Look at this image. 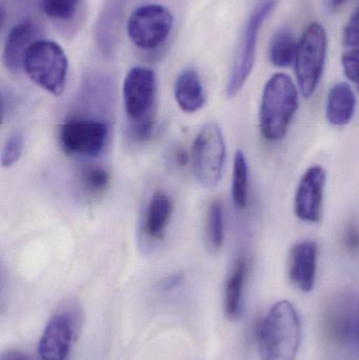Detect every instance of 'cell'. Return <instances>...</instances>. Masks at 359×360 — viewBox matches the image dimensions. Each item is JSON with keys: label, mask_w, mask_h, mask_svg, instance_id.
<instances>
[{"label": "cell", "mask_w": 359, "mask_h": 360, "mask_svg": "<svg viewBox=\"0 0 359 360\" xmlns=\"http://www.w3.org/2000/svg\"><path fill=\"white\" fill-rule=\"evenodd\" d=\"M261 360H296L301 342V321L288 300L272 304L257 325Z\"/></svg>", "instance_id": "1"}, {"label": "cell", "mask_w": 359, "mask_h": 360, "mask_svg": "<svg viewBox=\"0 0 359 360\" xmlns=\"http://www.w3.org/2000/svg\"><path fill=\"white\" fill-rule=\"evenodd\" d=\"M299 108V94L293 80L285 73L270 77L261 96L259 130L266 141L276 143L288 134Z\"/></svg>", "instance_id": "2"}, {"label": "cell", "mask_w": 359, "mask_h": 360, "mask_svg": "<svg viewBox=\"0 0 359 360\" xmlns=\"http://www.w3.org/2000/svg\"><path fill=\"white\" fill-rule=\"evenodd\" d=\"M67 69L65 51L52 40H36L23 63V70L30 79L55 96H60L65 91Z\"/></svg>", "instance_id": "3"}, {"label": "cell", "mask_w": 359, "mask_h": 360, "mask_svg": "<svg viewBox=\"0 0 359 360\" xmlns=\"http://www.w3.org/2000/svg\"><path fill=\"white\" fill-rule=\"evenodd\" d=\"M278 0H261L256 4L240 36V44L236 50L235 58L228 79L227 96L233 98L242 91L250 77L254 68L256 57L257 40L263 23L275 8Z\"/></svg>", "instance_id": "4"}, {"label": "cell", "mask_w": 359, "mask_h": 360, "mask_svg": "<svg viewBox=\"0 0 359 360\" xmlns=\"http://www.w3.org/2000/svg\"><path fill=\"white\" fill-rule=\"evenodd\" d=\"M194 174L200 186L213 188L223 179L227 146L221 127L210 122L200 129L192 148Z\"/></svg>", "instance_id": "5"}, {"label": "cell", "mask_w": 359, "mask_h": 360, "mask_svg": "<svg viewBox=\"0 0 359 360\" xmlns=\"http://www.w3.org/2000/svg\"><path fill=\"white\" fill-rule=\"evenodd\" d=\"M328 39L320 23L314 22L306 30L299 44L295 74L301 94L306 98L313 96L324 74Z\"/></svg>", "instance_id": "6"}, {"label": "cell", "mask_w": 359, "mask_h": 360, "mask_svg": "<svg viewBox=\"0 0 359 360\" xmlns=\"http://www.w3.org/2000/svg\"><path fill=\"white\" fill-rule=\"evenodd\" d=\"M57 139L61 150L69 155L97 158L107 146L109 126L96 118L74 116L59 126Z\"/></svg>", "instance_id": "7"}, {"label": "cell", "mask_w": 359, "mask_h": 360, "mask_svg": "<svg viewBox=\"0 0 359 360\" xmlns=\"http://www.w3.org/2000/svg\"><path fill=\"white\" fill-rule=\"evenodd\" d=\"M174 25L170 10L162 4L138 6L128 20L131 41L141 50H155L166 42Z\"/></svg>", "instance_id": "8"}, {"label": "cell", "mask_w": 359, "mask_h": 360, "mask_svg": "<svg viewBox=\"0 0 359 360\" xmlns=\"http://www.w3.org/2000/svg\"><path fill=\"white\" fill-rule=\"evenodd\" d=\"M157 96V79L153 70L132 68L124 78L122 86L124 112L129 124L154 120Z\"/></svg>", "instance_id": "9"}, {"label": "cell", "mask_w": 359, "mask_h": 360, "mask_svg": "<svg viewBox=\"0 0 359 360\" xmlns=\"http://www.w3.org/2000/svg\"><path fill=\"white\" fill-rule=\"evenodd\" d=\"M326 184L327 172L320 165L308 168L299 179L295 192L294 212L301 221L318 224L322 220Z\"/></svg>", "instance_id": "10"}, {"label": "cell", "mask_w": 359, "mask_h": 360, "mask_svg": "<svg viewBox=\"0 0 359 360\" xmlns=\"http://www.w3.org/2000/svg\"><path fill=\"white\" fill-rule=\"evenodd\" d=\"M76 333V321L71 308L55 313L46 323L39 344L40 360H65Z\"/></svg>", "instance_id": "11"}, {"label": "cell", "mask_w": 359, "mask_h": 360, "mask_svg": "<svg viewBox=\"0 0 359 360\" xmlns=\"http://www.w3.org/2000/svg\"><path fill=\"white\" fill-rule=\"evenodd\" d=\"M173 199L162 188L154 191L143 210L141 235L147 245H156L166 238L172 219Z\"/></svg>", "instance_id": "12"}, {"label": "cell", "mask_w": 359, "mask_h": 360, "mask_svg": "<svg viewBox=\"0 0 359 360\" xmlns=\"http://www.w3.org/2000/svg\"><path fill=\"white\" fill-rule=\"evenodd\" d=\"M356 316L351 300L339 297L333 300L322 317V332L327 342L333 346H345L355 338Z\"/></svg>", "instance_id": "13"}, {"label": "cell", "mask_w": 359, "mask_h": 360, "mask_svg": "<svg viewBox=\"0 0 359 360\" xmlns=\"http://www.w3.org/2000/svg\"><path fill=\"white\" fill-rule=\"evenodd\" d=\"M318 248L314 241L303 240L291 248L288 258L290 283L303 293L315 287L318 276Z\"/></svg>", "instance_id": "14"}, {"label": "cell", "mask_w": 359, "mask_h": 360, "mask_svg": "<svg viewBox=\"0 0 359 360\" xmlns=\"http://www.w3.org/2000/svg\"><path fill=\"white\" fill-rule=\"evenodd\" d=\"M37 36V25L31 19H25L12 27L2 52V61L8 71L17 73L23 69L25 55L30 46L38 40Z\"/></svg>", "instance_id": "15"}, {"label": "cell", "mask_w": 359, "mask_h": 360, "mask_svg": "<svg viewBox=\"0 0 359 360\" xmlns=\"http://www.w3.org/2000/svg\"><path fill=\"white\" fill-rule=\"evenodd\" d=\"M248 272L246 256H238L230 268L223 289V311L230 321H238L242 316Z\"/></svg>", "instance_id": "16"}, {"label": "cell", "mask_w": 359, "mask_h": 360, "mask_svg": "<svg viewBox=\"0 0 359 360\" xmlns=\"http://www.w3.org/2000/svg\"><path fill=\"white\" fill-rule=\"evenodd\" d=\"M356 107L358 99L352 86L339 82L330 89L327 96V120L334 127L347 126L355 115Z\"/></svg>", "instance_id": "17"}, {"label": "cell", "mask_w": 359, "mask_h": 360, "mask_svg": "<svg viewBox=\"0 0 359 360\" xmlns=\"http://www.w3.org/2000/svg\"><path fill=\"white\" fill-rule=\"evenodd\" d=\"M177 105L185 113H196L206 103V93L200 74L196 70H183L177 76L174 86Z\"/></svg>", "instance_id": "18"}, {"label": "cell", "mask_w": 359, "mask_h": 360, "mask_svg": "<svg viewBox=\"0 0 359 360\" xmlns=\"http://www.w3.org/2000/svg\"><path fill=\"white\" fill-rule=\"evenodd\" d=\"M126 0H107L96 25V38L105 54L115 48L120 23L124 17Z\"/></svg>", "instance_id": "19"}, {"label": "cell", "mask_w": 359, "mask_h": 360, "mask_svg": "<svg viewBox=\"0 0 359 360\" xmlns=\"http://www.w3.org/2000/svg\"><path fill=\"white\" fill-rule=\"evenodd\" d=\"M299 42L294 34L287 27L278 30L272 36L269 46V57L272 65L278 68H288L295 63Z\"/></svg>", "instance_id": "20"}, {"label": "cell", "mask_w": 359, "mask_h": 360, "mask_svg": "<svg viewBox=\"0 0 359 360\" xmlns=\"http://www.w3.org/2000/svg\"><path fill=\"white\" fill-rule=\"evenodd\" d=\"M204 243L209 251L216 253L225 243V211L221 199L209 205L204 224Z\"/></svg>", "instance_id": "21"}, {"label": "cell", "mask_w": 359, "mask_h": 360, "mask_svg": "<svg viewBox=\"0 0 359 360\" xmlns=\"http://www.w3.org/2000/svg\"><path fill=\"white\" fill-rule=\"evenodd\" d=\"M249 166L246 155L237 150L234 156L233 174H232L231 195L234 205L237 209H246L248 205Z\"/></svg>", "instance_id": "22"}, {"label": "cell", "mask_w": 359, "mask_h": 360, "mask_svg": "<svg viewBox=\"0 0 359 360\" xmlns=\"http://www.w3.org/2000/svg\"><path fill=\"white\" fill-rule=\"evenodd\" d=\"M79 184L89 196H100L109 188L111 173L107 168L98 165L86 166L80 171Z\"/></svg>", "instance_id": "23"}, {"label": "cell", "mask_w": 359, "mask_h": 360, "mask_svg": "<svg viewBox=\"0 0 359 360\" xmlns=\"http://www.w3.org/2000/svg\"><path fill=\"white\" fill-rule=\"evenodd\" d=\"M80 0H42L44 14L55 20L67 21L75 16Z\"/></svg>", "instance_id": "24"}, {"label": "cell", "mask_w": 359, "mask_h": 360, "mask_svg": "<svg viewBox=\"0 0 359 360\" xmlns=\"http://www.w3.org/2000/svg\"><path fill=\"white\" fill-rule=\"evenodd\" d=\"M25 149V135L15 132L6 139L1 151L2 168H11L19 162Z\"/></svg>", "instance_id": "25"}, {"label": "cell", "mask_w": 359, "mask_h": 360, "mask_svg": "<svg viewBox=\"0 0 359 360\" xmlns=\"http://www.w3.org/2000/svg\"><path fill=\"white\" fill-rule=\"evenodd\" d=\"M344 73L346 77L356 86L359 91V49H352L341 57Z\"/></svg>", "instance_id": "26"}, {"label": "cell", "mask_w": 359, "mask_h": 360, "mask_svg": "<svg viewBox=\"0 0 359 360\" xmlns=\"http://www.w3.org/2000/svg\"><path fill=\"white\" fill-rule=\"evenodd\" d=\"M343 42L350 49H359V6L352 13L343 33Z\"/></svg>", "instance_id": "27"}, {"label": "cell", "mask_w": 359, "mask_h": 360, "mask_svg": "<svg viewBox=\"0 0 359 360\" xmlns=\"http://www.w3.org/2000/svg\"><path fill=\"white\" fill-rule=\"evenodd\" d=\"M170 162L171 165L176 167V168H183L187 166L190 160L189 153L185 148L177 146L174 149L171 150L170 152Z\"/></svg>", "instance_id": "28"}, {"label": "cell", "mask_w": 359, "mask_h": 360, "mask_svg": "<svg viewBox=\"0 0 359 360\" xmlns=\"http://www.w3.org/2000/svg\"><path fill=\"white\" fill-rule=\"evenodd\" d=\"M345 247L351 252L359 251V228L355 226H350L344 236Z\"/></svg>", "instance_id": "29"}, {"label": "cell", "mask_w": 359, "mask_h": 360, "mask_svg": "<svg viewBox=\"0 0 359 360\" xmlns=\"http://www.w3.org/2000/svg\"><path fill=\"white\" fill-rule=\"evenodd\" d=\"M0 360H30L25 353L18 350H8L4 352L0 357Z\"/></svg>", "instance_id": "30"}, {"label": "cell", "mask_w": 359, "mask_h": 360, "mask_svg": "<svg viewBox=\"0 0 359 360\" xmlns=\"http://www.w3.org/2000/svg\"><path fill=\"white\" fill-rule=\"evenodd\" d=\"M347 0H330L331 8H339L343 6Z\"/></svg>", "instance_id": "31"}, {"label": "cell", "mask_w": 359, "mask_h": 360, "mask_svg": "<svg viewBox=\"0 0 359 360\" xmlns=\"http://www.w3.org/2000/svg\"><path fill=\"white\" fill-rule=\"evenodd\" d=\"M355 338L359 344V308L358 310V316H356V330H355Z\"/></svg>", "instance_id": "32"}]
</instances>
